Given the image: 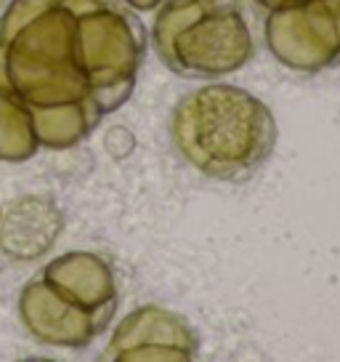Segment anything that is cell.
<instances>
[{"instance_id": "3", "label": "cell", "mask_w": 340, "mask_h": 362, "mask_svg": "<svg viewBox=\"0 0 340 362\" xmlns=\"http://www.w3.org/2000/svg\"><path fill=\"white\" fill-rule=\"evenodd\" d=\"M78 16V57L99 112L120 110L136 86L147 33L123 0H64Z\"/></svg>"}, {"instance_id": "14", "label": "cell", "mask_w": 340, "mask_h": 362, "mask_svg": "<svg viewBox=\"0 0 340 362\" xmlns=\"http://www.w3.org/2000/svg\"><path fill=\"white\" fill-rule=\"evenodd\" d=\"M6 3H8V0H0V6H6Z\"/></svg>"}, {"instance_id": "10", "label": "cell", "mask_w": 340, "mask_h": 362, "mask_svg": "<svg viewBox=\"0 0 340 362\" xmlns=\"http://www.w3.org/2000/svg\"><path fill=\"white\" fill-rule=\"evenodd\" d=\"M32 128L37 136V144L46 149H69L80 144L91 134L96 125L102 123L104 115L93 102L72 104V107H59L48 112L30 115Z\"/></svg>"}, {"instance_id": "11", "label": "cell", "mask_w": 340, "mask_h": 362, "mask_svg": "<svg viewBox=\"0 0 340 362\" xmlns=\"http://www.w3.org/2000/svg\"><path fill=\"white\" fill-rule=\"evenodd\" d=\"M37 149L40 144L27 107L0 90V163H27Z\"/></svg>"}, {"instance_id": "2", "label": "cell", "mask_w": 340, "mask_h": 362, "mask_svg": "<svg viewBox=\"0 0 340 362\" xmlns=\"http://www.w3.org/2000/svg\"><path fill=\"white\" fill-rule=\"evenodd\" d=\"M170 141L207 179L248 181L277 147V120L255 93L210 83L176 104Z\"/></svg>"}, {"instance_id": "6", "label": "cell", "mask_w": 340, "mask_h": 362, "mask_svg": "<svg viewBox=\"0 0 340 362\" xmlns=\"http://www.w3.org/2000/svg\"><path fill=\"white\" fill-rule=\"evenodd\" d=\"M200 341L181 315L147 304L125 315L107 344L104 360L114 362H189Z\"/></svg>"}, {"instance_id": "12", "label": "cell", "mask_w": 340, "mask_h": 362, "mask_svg": "<svg viewBox=\"0 0 340 362\" xmlns=\"http://www.w3.org/2000/svg\"><path fill=\"white\" fill-rule=\"evenodd\" d=\"M263 11H279V8H290V6H300L306 0H255Z\"/></svg>"}, {"instance_id": "4", "label": "cell", "mask_w": 340, "mask_h": 362, "mask_svg": "<svg viewBox=\"0 0 340 362\" xmlns=\"http://www.w3.org/2000/svg\"><path fill=\"white\" fill-rule=\"evenodd\" d=\"M255 54L242 3L216 6L183 24L159 51V59L183 78H224Z\"/></svg>"}, {"instance_id": "8", "label": "cell", "mask_w": 340, "mask_h": 362, "mask_svg": "<svg viewBox=\"0 0 340 362\" xmlns=\"http://www.w3.org/2000/svg\"><path fill=\"white\" fill-rule=\"evenodd\" d=\"M40 277L64 301L93 315L104 330L109 328L117 312V283L112 267L102 256L88 250H72L48 261Z\"/></svg>"}, {"instance_id": "5", "label": "cell", "mask_w": 340, "mask_h": 362, "mask_svg": "<svg viewBox=\"0 0 340 362\" xmlns=\"http://www.w3.org/2000/svg\"><path fill=\"white\" fill-rule=\"evenodd\" d=\"M272 57L295 72H322L340 62V0H306L266 11Z\"/></svg>"}, {"instance_id": "9", "label": "cell", "mask_w": 340, "mask_h": 362, "mask_svg": "<svg viewBox=\"0 0 340 362\" xmlns=\"http://www.w3.org/2000/svg\"><path fill=\"white\" fill-rule=\"evenodd\" d=\"M64 229V214L48 197H19L0 214V253L27 264L43 259Z\"/></svg>"}, {"instance_id": "7", "label": "cell", "mask_w": 340, "mask_h": 362, "mask_svg": "<svg viewBox=\"0 0 340 362\" xmlns=\"http://www.w3.org/2000/svg\"><path fill=\"white\" fill-rule=\"evenodd\" d=\"M19 317L35 341L59 349H85L104 333L96 317L64 301L43 277L30 280L22 288Z\"/></svg>"}, {"instance_id": "13", "label": "cell", "mask_w": 340, "mask_h": 362, "mask_svg": "<svg viewBox=\"0 0 340 362\" xmlns=\"http://www.w3.org/2000/svg\"><path fill=\"white\" fill-rule=\"evenodd\" d=\"M123 3L128 8H133V11H154L165 0H123Z\"/></svg>"}, {"instance_id": "1", "label": "cell", "mask_w": 340, "mask_h": 362, "mask_svg": "<svg viewBox=\"0 0 340 362\" xmlns=\"http://www.w3.org/2000/svg\"><path fill=\"white\" fill-rule=\"evenodd\" d=\"M0 90L30 115L91 102L78 16L64 0H8L0 16Z\"/></svg>"}]
</instances>
